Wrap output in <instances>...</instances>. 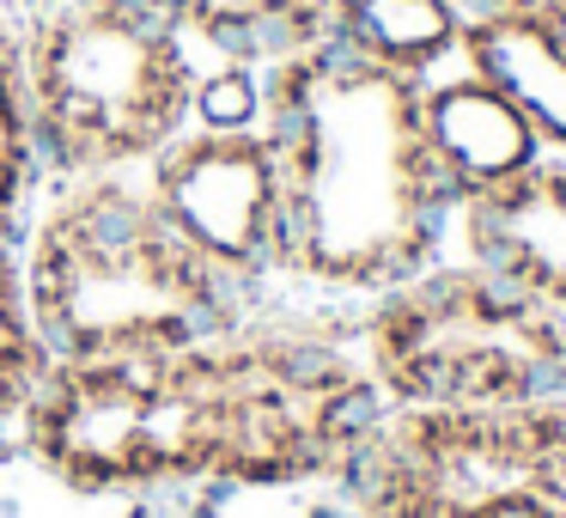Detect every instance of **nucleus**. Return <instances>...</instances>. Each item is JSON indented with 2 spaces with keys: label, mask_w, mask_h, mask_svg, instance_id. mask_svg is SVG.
Masks as SVG:
<instances>
[{
  "label": "nucleus",
  "mask_w": 566,
  "mask_h": 518,
  "mask_svg": "<svg viewBox=\"0 0 566 518\" xmlns=\"http://www.w3.org/2000/svg\"><path fill=\"white\" fill-rule=\"evenodd\" d=\"M177 31L201 62L281 68L335 31V0H177Z\"/></svg>",
  "instance_id": "12"
},
{
  "label": "nucleus",
  "mask_w": 566,
  "mask_h": 518,
  "mask_svg": "<svg viewBox=\"0 0 566 518\" xmlns=\"http://www.w3.org/2000/svg\"><path fill=\"white\" fill-rule=\"evenodd\" d=\"M262 135L281 172L274 287L354 318L444 257L457 201L420 141V80L323 43L269 68Z\"/></svg>",
  "instance_id": "2"
},
{
  "label": "nucleus",
  "mask_w": 566,
  "mask_h": 518,
  "mask_svg": "<svg viewBox=\"0 0 566 518\" xmlns=\"http://www.w3.org/2000/svg\"><path fill=\"white\" fill-rule=\"evenodd\" d=\"M524 518H566V391L542 403V464Z\"/></svg>",
  "instance_id": "15"
},
{
  "label": "nucleus",
  "mask_w": 566,
  "mask_h": 518,
  "mask_svg": "<svg viewBox=\"0 0 566 518\" xmlns=\"http://www.w3.org/2000/svg\"><path fill=\"white\" fill-rule=\"evenodd\" d=\"M548 7H554V13H560V19H566V0H548Z\"/></svg>",
  "instance_id": "18"
},
{
  "label": "nucleus",
  "mask_w": 566,
  "mask_h": 518,
  "mask_svg": "<svg viewBox=\"0 0 566 518\" xmlns=\"http://www.w3.org/2000/svg\"><path fill=\"white\" fill-rule=\"evenodd\" d=\"M371 391L402 408H493L566 391V318L469 257H439L354 311Z\"/></svg>",
  "instance_id": "5"
},
{
  "label": "nucleus",
  "mask_w": 566,
  "mask_h": 518,
  "mask_svg": "<svg viewBox=\"0 0 566 518\" xmlns=\"http://www.w3.org/2000/svg\"><path fill=\"white\" fill-rule=\"evenodd\" d=\"M420 141L451 201L488 196L542 159V141L524 123V111L469 68L420 80Z\"/></svg>",
  "instance_id": "10"
},
{
  "label": "nucleus",
  "mask_w": 566,
  "mask_h": 518,
  "mask_svg": "<svg viewBox=\"0 0 566 518\" xmlns=\"http://www.w3.org/2000/svg\"><path fill=\"white\" fill-rule=\"evenodd\" d=\"M269 116V74L244 62H201L189 92V128L208 135H256Z\"/></svg>",
  "instance_id": "14"
},
{
  "label": "nucleus",
  "mask_w": 566,
  "mask_h": 518,
  "mask_svg": "<svg viewBox=\"0 0 566 518\" xmlns=\"http://www.w3.org/2000/svg\"><path fill=\"white\" fill-rule=\"evenodd\" d=\"M7 25L43 177L140 172L189 128L201 55L177 19H140L104 0H13Z\"/></svg>",
  "instance_id": "4"
},
{
  "label": "nucleus",
  "mask_w": 566,
  "mask_h": 518,
  "mask_svg": "<svg viewBox=\"0 0 566 518\" xmlns=\"http://www.w3.org/2000/svg\"><path fill=\"white\" fill-rule=\"evenodd\" d=\"M463 13H481V7H505V0H457Z\"/></svg>",
  "instance_id": "17"
},
{
  "label": "nucleus",
  "mask_w": 566,
  "mask_h": 518,
  "mask_svg": "<svg viewBox=\"0 0 566 518\" xmlns=\"http://www.w3.org/2000/svg\"><path fill=\"white\" fill-rule=\"evenodd\" d=\"M43 189V159L31 135L25 74H19V38L0 13V433H13L38 391L43 354L38 330L25 311V226Z\"/></svg>",
  "instance_id": "8"
},
{
  "label": "nucleus",
  "mask_w": 566,
  "mask_h": 518,
  "mask_svg": "<svg viewBox=\"0 0 566 518\" xmlns=\"http://www.w3.org/2000/svg\"><path fill=\"white\" fill-rule=\"evenodd\" d=\"M347 323L256 305L177 348L50 360L13 433L92 500L329 481L384 408Z\"/></svg>",
  "instance_id": "1"
},
{
  "label": "nucleus",
  "mask_w": 566,
  "mask_h": 518,
  "mask_svg": "<svg viewBox=\"0 0 566 518\" xmlns=\"http://www.w3.org/2000/svg\"><path fill=\"white\" fill-rule=\"evenodd\" d=\"M104 7H123V13L140 19H177V0H104Z\"/></svg>",
  "instance_id": "16"
},
{
  "label": "nucleus",
  "mask_w": 566,
  "mask_h": 518,
  "mask_svg": "<svg viewBox=\"0 0 566 518\" xmlns=\"http://www.w3.org/2000/svg\"><path fill=\"white\" fill-rule=\"evenodd\" d=\"M451 232L469 262L566 318V153H542L512 184L457 201Z\"/></svg>",
  "instance_id": "9"
},
{
  "label": "nucleus",
  "mask_w": 566,
  "mask_h": 518,
  "mask_svg": "<svg viewBox=\"0 0 566 518\" xmlns=\"http://www.w3.org/2000/svg\"><path fill=\"white\" fill-rule=\"evenodd\" d=\"M457 62L524 111L542 153H566V19L548 0H505L469 13Z\"/></svg>",
  "instance_id": "11"
},
{
  "label": "nucleus",
  "mask_w": 566,
  "mask_h": 518,
  "mask_svg": "<svg viewBox=\"0 0 566 518\" xmlns=\"http://www.w3.org/2000/svg\"><path fill=\"white\" fill-rule=\"evenodd\" d=\"M463 19L469 13L457 0H335L329 43H342L347 55L371 68L432 80L444 74V62H457Z\"/></svg>",
  "instance_id": "13"
},
{
  "label": "nucleus",
  "mask_w": 566,
  "mask_h": 518,
  "mask_svg": "<svg viewBox=\"0 0 566 518\" xmlns=\"http://www.w3.org/2000/svg\"><path fill=\"white\" fill-rule=\"evenodd\" d=\"M542 403H384L335 469L347 518H524L542 464Z\"/></svg>",
  "instance_id": "6"
},
{
  "label": "nucleus",
  "mask_w": 566,
  "mask_h": 518,
  "mask_svg": "<svg viewBox=\"0 0 566 518\" xmlns=\"http://www.w3.org/2000/svg\"><path fill=\"white\" fill-rule=\"evenodd\" d=\"M7 7H13V0H0V13H7Z\"/></svg>",
  "instance_id": "19"
},
{
  "label": "nucleus",
  "mask_w": 566,
  "mask_h": 518,
  "mask_svg": "<svg viewBox=\"0 0 566 518\" xmlns=\"http://www.w3.org/2000/svg\"><path fill=\"white\" fill-rule=\"evenodd\" d=\"M140 172L159 220L244 305H269L274 269H281V172H274L269 135L184 128Z\"/></svg>",
  "instance_id": "7"
},
{
  "label": "nucleus",
  "mask_w": 566,
  "mask_h": 518,
  "mask_svg": "<svg viewBox=\"0 0 566 518\" xmlns=\"http://www.w3.org/2000/svg\"><path fill=\"white\" fill-rule=\"evenodd\" d=\"M25 311L50 360L177 348L244 318V299L159 220L135 172L43 177L25 226Z\"/></svg>",
  "instance_id": "3"
}]
</instances>
